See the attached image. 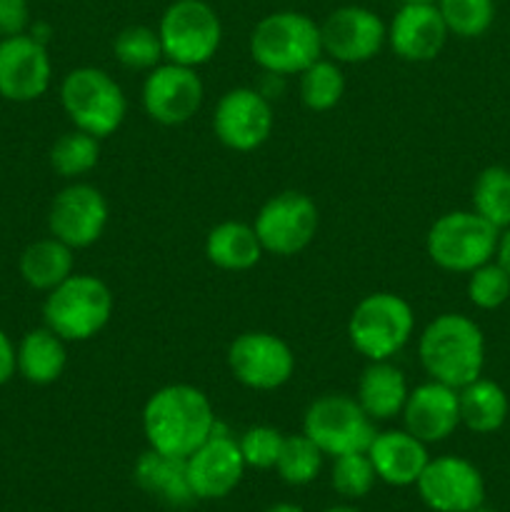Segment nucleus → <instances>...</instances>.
<instances>
[{
  "label": "nucleus",
  "mask_w": 510,
  "mask_h": 512,
  "mask_svg": "<svg viewBox=\"0 0 510 512\" xmlns=\"http://www.w3.org/2000/svg\"><path fill=\"white\" fill-rule=\"evenodd\" d=\"M275 125L270 100L255 88H233L218 100L213 130L220 143L238 153H250L270 138Z\"/></svg>",
  "instance_id": "13"
},
{
  "label": "nucleus",
  "mask_w": 510,
  "mask_h": 512,
  "mask_svg": "<svg viewBox=\"0 0 510 512\" xmlns=\"http://www.w3.org/2000/svg\"><path fill=\"white\" fill-rule=\"evenodd\" d=\"M15 370H18V348L5 335V330H0V385L8 383Z\"/></svg>",
  "instance_id": "38"
},
{
  "label": "nucleus",
  "mask_w": 510,
  "mask_h": 512,
  "mask_svg": "<svg viewBox=\"0 0 510 512\" xmlns=\"http://www.w3.org/2000/svg\"><path fill=\"white\" fill-rule=\"evenodd\" d=\"M50 55L33 35H10L0 40V95L13 103H30L50 88Z\"/></svg>",
  "instance_id": "17"
},
{
  "label": "nucleus",
  "mask_w": 510,
  "mask_h": 512,
  "mask_svg": "<svg viewBox=\"0 0 510 512\" xmlns=\"http://www.w3.org/2000/svg\"><path fill=\"white\" fill-rule=\"evenodd\" d=\"M473 208L498 230L510 228V170L490 165L473 185Z\"/></svg>",
  "instance_id": "28"
},
{
  "label": "nucleus",
  "mask_w": 510,
  "mask_h": 512,
  "mask_svg": "<svg viewBox=\"0 0 510 512\" xmlns=\"http://www.w3.org/2000/svg\"><path fill=\"white\" fill-rule=\"evenodd\" d=\"M403 420L405 430L423 440L425 445L450 438L460 425L458 390L438 383V380L418 385L408 393Z\"/></svg>",
  "instance_id": "20"
},
{
  "label": "nucleus",
  "mask_w": 510,
  "mask_h": 512,
  "mask_svg": "<svg viewBox=\"0 0 510 512\" xmlns=\"http://www.w3.org/2000/svg\"><path fill=\"white\" fill-rule=\"evenodd\" d=\"M375 420L350 395L328 393L310 403L303 418V433L323 450L340 458L348 453H368L375 440Z\"/></svg>",
  "instance_id": "8"
},
{
  "label": "nucleus",
  "mask_w": 510,
  "mask_h": 512,
  "mask_svg": "<svg viewBox=\"0 0 510 512\" xmlns=\"http://www.w3.org/2000/svg\"><path fill=\"white\" fill-rule=\"evenodd\" d=\"M375 475L373 463H370L368 453H348L335 458L333 465V488L335 493L343 495L348 500L365 498L373 490Z\"/></svg>",
  "instance_id": "34"
},
{
  "label": "nucleus",
  "mask_w": 510,
  "mask_h": 512,
  "mask_svg": "<svg viewBox=\"0 0 510 512\" xmlns=\"http://www.w3.org/2000/svg\"><path fill=\"white\" fill-rule=\"evenodd\" d=\"M448 35V25L435 3H403L388 25V45L408 63L438 58Z\"/></svg>",
  "instance_id": "19"
},
{
  "label": "nucleus",
  "mask_w": 510,
  "mask_h": 512,
  "mask_svg": "<svg viewBox=\"0 0 510 512\" xmlns=\"http://www.w3.org/2000/svg\"><path fill=\"white\" fill-rule=\"evenodd\" d=\"M188 480L195 500H220L233 493L245 473V460L240 445L228 435L215 433L185 458Z\"/></svg>",
  "instance_id": "18"
},
{
  "label": "nucleus",
  "mask_w": 510,
  "mask_h": 512,
  "mask_svg": "<svg viewBox=\"0 0 510 512\" xmlns=\"http://www.w3.org/2000/svg\"><path fill=\"white\" fill-rule=\"evenodd\" d=\"M100 160V138L85 133V130H70L63 133L50 148V165L60 178H80L90 173Z\"/></svg>",
  "instance_id": "30"
},
{
  "label": "nucleus",
  "mask_w": 510,
  "mask_h": 512,
  "mask_svg": "<svg viewBox=\"0 0 510 512\" xmlns=\"http://www.w3.org/2000/svg\"><path fill=\"white\" fill-rule=\"evenodd\" d=\"M408 380L390 360H375L363 370L355 400L373 420H393L408 400Z\"/></svg>",
  "instance_id": "23"
},
{
  "label": "nucleus",
  "mask_w": 510,
  "mask_h": 512,
  "mask_svg": "<svg viewBox=\"0 0 510 512\" xmlns=\"http://www.w3.org/2000/svg\"><path fill=\"white\" fill-rule=\"evenodd\" d=\"M283 443L285 435L280 430L270 428V425H255V428L245 430L243 438L238 440L245 465L258 470L275 468V463L280 458V450H283Z\"/></svg>",
  "instance_id": "36"
},
{
  "label": "nucleus",
  "mask_w": 510,
  "mask_h": 512,
  "mask_svg": "<svg viewBox=\"0 0 510 512\" xmlns=\"http://www.w3.org/2000/svg\"><path fill=\"white\" fill-rule=\"evenodd\" d=\"M108 225V203L103 193L88 183H73L60 190L50 203V235L73 250L98 243Z\"/></svg>",
  "instance_id": "16"
},
{
  "label": "nucleus",
  "mask_w": 510,
  "mask_h": 512,
  "mask_svg": "<svg viewBox=\"0 0 510 512\" xmlns=\"http://www.w3.org/2000/svg\"><path fill=\"white\" fill-rule=\"evenodd\" d=\"M323 53L335 63H368L388 43V25L363 5H343L320 25Z\"/></svg>",
  "instance_id": "12"
},
{
  "label": "nucleus",
  "mask_w": 510,
  "mask_h": 512,
  "mask_svg": "<svg viewBox=\"0 0 510 512\" xmlns=\"http://www.w3.org/2000/svg\"><path fill=\"white\" fill-rule=\"evenodd\" d=\"M203 80L195 68L178 63H160L148 70L143 83V108L155 123L183 125L203 105Z\"/></svg>",
  "instance_id": "14"
},
{
  "label": "nucleus",
  "mask_w": 510,
  "mask_h": 512,
  "mask_svg": "<svg viewBox=\"0 0 510 512\" xmlns=\"http://www.w3.org/2000/svg\"><path fill=\"white\" fill-rule=\"evenodd\" d=\"M265 512H305V510L298 508V505H293V503H278V505H273V508H268Z\"/></svg>",
  "instance_id": "40"
},
{
  "label": "nucleus",
  "mask_w": 510,
  "mask_h": 512,
  "mask_svg": "<svg viewBox=\"0 0 510 512\" xmlns=\"http://www.w3.org/2000/svg\"><path fill=\"white\" fill-rule=\"evenodd\" d=\"M435 5L448 25V33L458 38H480L495 18L493 0H438Z\"/></svg>",
  "instance_id": "33"
},
{
  "label": "nucleus",
  "mask_w": 510,
  "mask_h": 512,
  "mask_svg": "<svg viewBox=\"0 0 510 512\" xmlns=\"http://www.w3.org/2000/svg\"><path fill=\"white\" fill-rule=\"evenodd\" d=\"M500 230L475 210H453L430 225L425 248L430 260L448 273H473L495 258Z\"/></svg>",
  "instance_id": "6"
},
{
  "label": "nucleus",
  "mask_w": 510,
  "mask_h": 512,
  "mask_svg": "<svg viewBox=\"0 0 510 512\" xmlns=\"http://www.w3.org/2000/svg\"><path fill=\"white\" fill-rule=\"evenodd\" d=\"M65 340L50 328H35L18 345V373L33 385H50L63 375Z\"/></svg>",
  "instance_id": "26"
},
{
  "label": "nucleus",
  "mask_w": 510,
  "mask_h": 512,
  "mask_svg": "<svg viewBox=\"0 0 510 512\" xmlns=\"http://www.w3.org/2000/svg\"><path fill=\"white\" fill-rule=\"evenodd\" d=\"M495 263L510 275V228H505V233H500L498 238V248H495Z\"/></svg>",
  "instance_id": "39"
},
{
  "label": "nucleus",
  "mask_w": 510,
  "mask_h": 512,
  "mask_svg": "<svg viewBox=\"0 0 510 512\" xmlns=\"http://www.w3.org/2000/svg\"><path fill=\"white\" fill-rule=\"evenodd\" d=\"M113 315V293L95 275H70L53 288L43 303L45 328L63 340L95 338Z\"/></svg>",
  "instance_id": "4"
},
{
  "label": "nucleus",
  "mask_w": 510,
  "mask_h": 512,
  "mask_svg": "<svg viewBox=\"0 0 510 512\" xmlns=\"http://www.w3.org/2000/svg\"><path fill=\"white\" fill-rule=\"evenodd\" d=\"M400 3H438V0H400Z\"/></svg>",
  "instance_id": "42"
},
{
  "label": "nucleus",
  "mask_w": 510,
  "mask_h": 512,
  "mask_svg": "<svg viewBox=\"0 0 510 512\" xmlns=\"http://www.w3.org/2000/svg\"><path fill=\"white\" fill-rule=\"evenodd\" d=\"M345 93L343 70L335 60L318 58L300 73V100L313 113H325L335 108Z\"/></svg>",
  "instance_id": "29"
},
{
  "label": "nucleus",
  "mask_w": 510,
  "mask_h": 512,
  "mask_svg": "<svg viewBox=\"0 0 510 512\" xmlns=\"http://www.w3.org/2000/svg\"><path fill=\"white\" fill-rule=\"evenodd\" d=\"M250 55L265 73L300 75L323 58L320 25L295 10L265 15L250 33Z\"/></svg>",
  "instance_id": "3"
},
{
  "label": "nucleus",
  "mask_w": 510,
  "mask_h": 512,
  "mask_svg": "<svg viewBox=\"0 0 510 512\" xmlns=\"http://www.w3.org/2000/svg\"><path fill=\"white\" fill-rule=\"evenodd\" d=\"M115 58L128 70H153L163 63V43L158 30L148 25H128L113 40Z\"/></svg>",
  "instance_id": "31"
},
{
  "label": "nucleus",
  "mask_w": 510,
  "mask_h": 512,
  "mask_svg": "<svg viewBox=\"0 0 510 512\" xmlns=\"http://www.w3.org/2000/svg\"><path fill=\"white\" fill-rule=\"evenodd\" d=\"M158 35L168 63L198 68L218 53L223 25L205 0H175L160 18Z\"/></svg>",
  "instance_id": "9"
},
{
  "label": "nucleus",
  "mask_w": 510,
  "mask_h": 512,
  "mask_svg": "<svg viewBox=\"0 0 510 512\" xmlns=\"http://www.w3.org/2000/svg\"><path fill=\"white\" fill-rule=\"evenodd\" d=\"M468 298L480 310L500 308L510 298V275L498 263L480 265L468 278Z\"/></svg>",
  "instance_id": "35"
},
{
  "label": "nucleus",
  "mask_w": 510,
  "mask_h": 512,
  "mask_svg": "<svg viewBox=\"0 0 510 512\" xmlns=\"http://www.w3.org/2000/svg\"><path fill=\"white\" fill-rule=\"evenodd\" d=\"M368 458L378 480L395 488L418 483L430 460L423 440L410 435L408 430H385L375 435L368 448Z\"/></svg>",
  "instance_id": "21"
},
{
  "label": "nucleus",
  "mask_w": 510,
  "mask_h": 512,
  "mask_svg": "<svg viewBox=\"0 0 510 512\" xmlns=\"http://www.w3.org/2000/svg\"><path fill=\"white\" fill-rule=\"evenodd\" d=\"M470 512H495V510H490V508H485V505H480V508H475V510H470Z\"/></svg>",
  "instance_id": "43"
},
{
  "label": "nucleus",
  "mask_w": 510,
  "mask_h": 512,
  "mask_svg": "<svg viewBox=\"0 0 510 512\" xmlns=\"http://www.w3.org/2000/svg\"><path fill=\"white\" fill-rule=\"evenodd\" d=\"M323 468V450L313 443L305 433L285 438L280 458L275 463L280 478L288 485H308L318 478Z\"/></svg>",
  "instance_id": "32"
},
{
  "label": "nucleus",
  "mask_w": 510,
  "mask_h": 512,
  "mask_svg": "<svg viewBox=\"0 0 510 512\" xmlns=\"http://www.w3.org/2000/svg\"><path fill=\"white\" fill-rule=\"evenodd\" d=\"M213 405L195 385L175 383L155 390L143 408L145 440L153 450L188 458L215 433Z\"/></svg>",
  "instance_id": "1"
},
{
  "label": "nucleus",
  "mask_w": 510,
  "mask_h": 512,
  "mask_svg": "<svg viewBox=\"0 0 510 512\" xmlns=\"http://www.w3.org/2000/svg\"><path fill=\"white\" fill-rule=\"evenodd\" d=\"M135 483L148 495L158 498L170 508H185L195 500L188 480V463L185 458L165 455L160 450H145L135 463Z\"/></svg>",
  "instance_id": "22"
},
{
  "label": "nucleus",
  "mask_w": 510,
  "mask_h": 512,
  "mask_svg": "<svg viewBox=\"0 0 510 512\" xmlns=\"http://www.w3.org/2000/svg\"><path fill=\"white\" fill-rule=\"evenodd\" d=\"M233 378L250 390H278L293 378L295 355L283 338L263 330L238 335L228 348Z\"/></svg>",
  "instance_id": "11"
},
{
  "label": "nucleus",
  "mask_w": 510,
  "mask_h": 512,
  "mask_svg": "<svg viewBox=\"0 0 510 512\" xmlns=\"http://www.w3.org/2000/svg\"><path fill=\"white\" fill-rule=\"evenodd\" d=\"M263 245H260L255 228L240 220H225L215 225L205 238V258L220 270H250L263 258Z\"/></svg>",
  "instance_id": "24"
},
{
  "label": "nucleus",
  "mask_w": 510,
  "mask_h": 512,
  "mask_svg": "<svg viewBox=\"0 0 510 512\" xmlns=\"http://www.w3.org/2000/svg\"><path fill=\"white\" fill-rule=\"evenodd\" d=\"M73 248L58 238H43L30 243L20 255V275L33 290L50 293L73 275Z\"/></svg>",
  "instance_id": "25"
},
{
  "label": "nucleus",
  "mask_w": 510,
  "mask_h": 512,
  "mask_svg": "<svg viewBox=\"0 0 510 512\" xmlns=\"http://www.w3.org/2000/svg\"><path fill=\"white\" fill-rule=\"evenodd\" d=\"M413 330V308L408 300L395 293L365 295L348 320L350 343L370 363L398 355L410 343Z\"/></svg>",
  "instance_id": "5"
},
{
  "label": "nucleus",
  "mask_w": 510,
  "mask_h": 512,
  "mask_svg": "<svg viewBox=\"0 0 510 512\" xmlns=\"http://www.w3.org/2000/svg\"><path fill=\"white\" fill-rule=\"evenodd\" d=\"M318 223L320 215L313 200L298 190H285L265 200L255 215L253 228L265 253L290 258L313 243Z\"/></svg>",
  "instance_id": "10"
},
{
  "label": "nucleus",
  "mask_w": 510,
  "mask_h": 512,
  "mask_svg": "<svg viewBox=\"0 0 510 512\" xmlns=\"http://www.w3.org/2000/svg\"><path fill=\"white\" fill-rule=\"evenodd\" d=\"M418 355L430 380L460 390L483 373V330L468 315L443 313L430 320L428 328L420 335Z\"/></svg>",
  "instance_id": "2"
},
{
  "label": "nucleus",
  "mask_w": 510,
  "mask_h": 512,
  "mask_svg": "<svg viewBox=\"0 0 510 512\" xmlns=\"http://www.w3.org/2000/svg\"><path fill=\"white\" fill-rule=\"evenodd\" d=\"M415 485L423 503L435 512H470L485 503V483L480 470L455 455L428 460Z\"/></svg>",
  "instance_id": "15"
},
{
  "label": "nucleus",
  "mask_w": 510,
  "mask_h": 512,
  "mask_svg": "<svg viewBox=\"0 0 510 512\" xmlns=\"http://www.w3.org/2000/svg\"><path fill=\"white\" fill-rule=\"evenodd\" d=\"M60 103L78 130L108 138L123 125L128 100L123 88L100 68H75L60 85Z\"/></svg>",
  "instance_id": "7"
},
{
  "label": "nucleus",
  "mask_w": 510,
  "mask_h": 512,
  "mask_svg": "<svg viewBox=\"0 0 510 512\" xmlns=\"http://www.w3.org/2000/svg\"><path fill=\"white\" fill-rule=\"evenodd\" d=\"M458 405L460 423L478 435H488L503 428L510 410L505 390L493 380L483 378L473 380L458 390Z\"/></svg>",
  "instance_id": "27"
},
{
  "label": "nucleus",
  "mask_w": 510,
  "mask_h": 512,
  "mask_svg": "<svg viewBox=\"0 0 510 512\" xmlns=\"http://www.w3.org/2000/svg\"><path fill=\"white\" fill-rule=\"evenodd\" d=\"M28 23V0H0V40L25 33Z\"/></svg>",
  "instance_id": "37"
},
{
  "label": "nucleus",
  "mask_w": 510,
  "mask_h": 512,
  "mask_svg": "<svg viewBox=\"0 0 510 512\" xmlns=\"http://www.w3.org/2000/svg\"><path fill=\"white\" fill-rule=\"evenodd\" d=\"M325 512H358L355 508H345V505H340V508H330V510H325Z\"/></svg>",
  "instance_id": "41"
}]
</instances>
